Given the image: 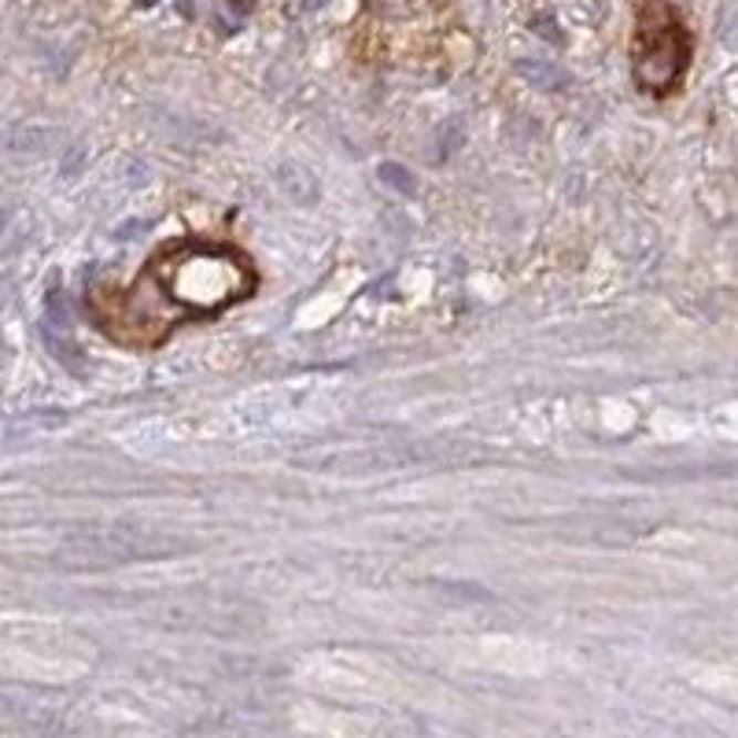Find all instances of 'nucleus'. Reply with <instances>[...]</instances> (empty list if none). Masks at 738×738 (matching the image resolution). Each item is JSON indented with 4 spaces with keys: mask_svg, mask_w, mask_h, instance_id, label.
<instances>
[{
    "mask_svg": "<svg viewBox=\"0 0 738 738\" xmlns=\"http://www.w3.org/2000/svg\"><path fill=\"white\" fill-rule=\"evenodd\" d=\"M281 189L303 207L318 200V178L306 167H300V163H284L281 167Z\"/></svg>",
    "mask_w": 738,
    "mask_h": 738,
    "instance_id": "obj_7",
    "label": "nucleus"
},
{
    "mask_svg": "<svg viewBox=\"0 0 738 738\" xmlns=\"http://www.w3.org/2000/svg\"><path fill=\"white\" fill-rule=\"evenodd\" d=\"M137 4H145V8H152V4H156V0H137Z\"/></svg>",
    "mask_w": 738,
    "mask_h": 738,
    "instance_id": "obj_12",
    "label": "nucleus"
},
{
    "mask_svg": "<svg viewBox=\"0 0 738 738\" xmlns=\"http://www.w3.org/2000/svg\"><path fill=\"white\" fill-rule=\"evenodd\" d=\"M229 4H233L237 12H251V8H256V0H229Z\"/></svg>",
    "mask_w": 738,
    "mask_h": 738,
    "instance_id": "obj_10",
    "label": "nucleus"
},
{
    "mask_svg": "<svg viewBox=\"0 0 738 738\" xmlns=\"http://www.w3.org/2000/svg\"><path fill=\"white\" fill-rule=\"evenodd\" d=\"M4 222H8V211H4V207H0V226H4Z\"/></svg>",
    "mask_w": 738,
    "mask_h": 738,
    "instance_id": "obj_11",
    "label": "nucleus"
},
{
    "mask_svg": "<svg viewBox=\"0 0 738 738\" xmlns=\"http://www.w3.org/2000/svg\"><path fill=\"white\" fill-rule=\"evenodd\" d=\"M148 278L178 311L211 314L229 306L256 289V273L229 248L215 245H181L152 262Z\"/></svg>",
    "mask_w": 738,
    "mask_h": 738,
    "instance_id": "obj_1",
    "label": "nucleus"
},
{
    "mask_svg": "<svg viewBox=\"0 0 738 738\" xmlns=\"http://www.w3.org/2000/svg\"><path fill=\"white\" fill-rule=\"evenodd\" d=\"M377 174H381V181L388 185V189L403 193V196H414V189H417L414 174L406 170L403 163H381V167H377Z\"/></svg>",
    "mask_w": 738,
    "mask_h": 738,
    "instance_id": "obj_8",
    "label": "nucleus"
},
{
    "mask_svg": "<svg viewBox=\"0 0 738 738\" xmlns=\"http://www.w3.org/2000/svg\"><path fill=\"white\" fill-rule=\"evenodd\" d=\"M0 289H4V281H0Z\"/></svg>",
    "mask_w": 738,
    "mask_h": 738,
    "instance_id": "obj_13",
    "label": "nucleus"
},
{
    "mask_svg": "<svg viewBox=\"0 0 738 738\" xmlns=\"http://www.w3.org/2000/svg\"><path fill=\"white\" fill-rule=\"evenodd\" d=\"M52 698L34 690H12L0 687V724H49L52 720Z\"/></svg>",
    "mask_w": 738,
    "mask_h": 738,
    "instance_id": "obj_4",
    "label": "nucleus"
},
{
    "mask_svg": "<svg viewBox=\"0 0 738 738\" xmlns=\"http://www.w3.org/2000/svg\"><path fill=\"white\" fill-rule=\"evenodd\" d=\"M60 141V129L49 126H0V148L4 152H45Z\"/></svg>",
    "mask_w": 738,
    "mask_h": 738,
    "instance_id": "obj_6",
    "label": "nucleus"
},
{
    "mask_svg": "<svg viewBox=\"0 0 738 738\" xmlns=\"http://www.w3.org/2000/svg\"><path fill=\"white\" fill-rule=\"evenodd\" d=\"M461 141H466V126H461L458 118H447V123L436 129V148H439V152H436V159L444 163V159L450 156V152L461 148Z\"/></svg>",
    "mask_w": 738,
    "mask_h": 738,
    "instance_id": "obj_9",
    "label": "nucleus"
},
{
    "mask_svg": "<svg viewBox=\"0 0 738 738\" xmlns=\"http://www.w3.org/2000/svg\"><path fill=\"white\" fill-rule=\"evenodd\" d=\"M517 71H521L524 82H532L536 90H547V93H561V90H569L572 85L569 71H561L554 60L524 56V60H517Z\"/></svg>",
    "mask_w": 738,
    "mask_h": 738,
    "instance_id": "obj_5",
    "label": "nucleus"
},
{
    "mask_svg": "<svg viewBox=\"0 0 738 738\" xmlns=\"http://www.w3.org/2000/svg\"><path fill=\"white\" fill-rule=\"evenodd\" d=\"M185 543L163 539L145 528H112V532H85L63 543L60 561L71 569H104V565H129V561H148L159 554H178Z\"/></svg>",
    "mask_w": 738,
    "mask_h": 738,
    "instance_id": "obj_3",
    "label": "nucleus"
},
{
    "mask_svg": "<svg viewBox=\"0 0 738 738\" xmlns=\"http://www.w3.org/2000/svg\"><path fill=\"white\" fill-rule=\"evenodd\" d=\"M690 63V34L668 4H649L635 27V82L638 90L665 96L683 82Z\"/></svg>",
    "mask_w": 738,
    "mask_h": 738,
    "instance_id": "obj_2",
    "label": "nucleus"
}]
</instances>
